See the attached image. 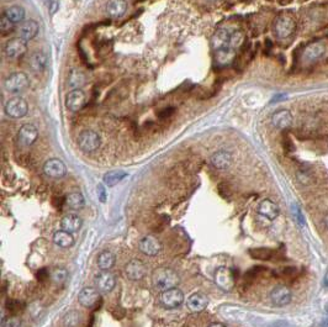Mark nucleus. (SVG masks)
Listing matches in <instances>:
<instances>
[{
  "label": "nucleus",
  "instance_id": "nucleus-37",
  "mask_svg": "<svg viewBox=\"0 0 328 327\" xmlns=\"http://www.w3.org/2000/svg\"><path fill=\"white\" fill-rule=\"evenodd\" d=\"M22 304L19 300H15V299H7L6 303H5V309L7 310V313L12 314V315H16L17 313L21 311Z\"/></svg>",
  "mask_w": 328,
  "mask_h": 327
},
{
  "label": "nucleus",
  "instance_id": "nucleus-13",
  "mask_svg": "<svg viewBox=\"0 0 328 327\" xmlns=\"http://www.w3.org/2000/svg\"><path fill=\"white\" fill-rule=\"evenodd\" d=\"M327 49L326 42L320 40V41H314L310 45H307L306 48L304 49V59L307 62H314L321 58Z\"/></svg>",
  "mask_w": 328,
  "mask_h": 327
},
{
  "label": "nucleus",
  "instance_id": "nucleus-42",
  "mask_svg": "<svg viewBox=\"0 0 328 327\" xmlns=\"http://www.w3.org/2000/svg\"><path fill=\"white\" fill-rule=\"evenodd\" d=\"M296 268H294V267H290V268H284V271H282V274L286 277H291L294 276L295 273H296Z\"/></svg>",
  "mask_w": 328,
  "mask_h": 327
},
{
  "label": "nucleus",
  "instance_id": "nucleus-40",
  "mask_svg": "<svg viewBox=\"0 0 328 327\" xmlns=\"http://www.w3.org/2000/svg\"><path fill=\"white\" fill-rule=\"evenodd\" d=\"M49 276H51V274H49V272L47 271V268L39 269V272L36 273L37 280H40V281H45L46 279H48Z\"/></svg>",
  "mask_w": 328,
  "mask_h": 327
},
{
  "label": "nucleus",
  "instance_id": "nucleus-43",
  "mask_svg": "<svg viewBox=\"0 0 328 327\" xmlns=\"http://www.w3.org/2000/svg\"><path fill=\"white\" fill-rule=\"evenodd\" d=\"M286 99H287L286 94H278V95H275L274 98L272 99V103H278V101L286 100Z\"/></svg>",
  "mask_w": 328,
  "mask_h": 327
},
{
  "label": "nucleus",
  "instance_id": "nucleus-6",
  "mask_svg": "<svg viewBox=\"0 0 328 327\" xmlns=\"http://www.w3.org/2000/svg\"><path fill=\"white\" fill-rule=\"evenodd\" d=\"M27 49V41L22 40L21 37H15L9 40L4 46V53L7 58L16 59L25 54Z\"/></svg>",
  "mask_w": 328,
  "mask_h": 327
},
{
  "label": "nucleus",
  "instance_id": "nucleus-32",
  "mask_svg": "<svg viewBox=\"0 0 328 327\" xmlns=\"http://www.w3.org/2000/svg\"><path fill=\"white\" fill-rule=\"evenodd\" d=\"M69 86L73 89H81L85 84V76L79 69H72L68 78Z\"/></svg>",
  "mask_w": 328,
  "mask_h": 327
},
{
  "label": "nucleus",
  "instance_id": "nucleus-3",
  "mask_svg": "<svg viewBox=\"0 0 328 327\" xmlns=\"http://www.w3.org/2000/svg\"><path fill=\"white\" fill-rule=\"evenodd\" d=\"M296 29V22L291 16L281 15L274 22V34L278 39L284 40L291 36Z\"/></svg>",
  "mask_w": 328,
  "mask_h": 327
},
{
  "label": "nucleus",
  "instance_id": "nucleus-4",
  "mask_svg": "<svg viewBox=\"0 0 328 327\" xmlns=\"http://www.w3.org/2000/svg\"><path fill=\"white\" fill-rule=\"evenodd\" d=\"M100 136L93 130H84L78 137V146L85 153H92L100 147Z\"/></svg>",
  "mask_w": 328,
  "mask_h": 327
},
{
  "label": "nucleus",
  "instance_id": "nucleus-36",
  "mask_svg": "<svg viewBox=\"0 0 328 327\" xmlns=\"http://www.w3.org/2000/svg\"><path fill=\"white\" fill-rule=\"evenodd\" d=\"M68 278V273L64 268H57L54 269L51 273V279L52 281H54L56 284H62L67 280Z\"/></svg>",
  "mask_w": 328,
  "mask_h": 327
},
{
  "label": "nucleus",
  "instance_id": "nucleus-33",
  "mask_svg": "<svg viewBox=\"0 0 328 327\" xmlns=\"http://www.w3.org/2000/svg\"><path fill=\"white\" fill-rule=\"evenodd\" d=\"M249 256L253 259L259 261H270L274 257V252L270 248H252L249 249Z\"/></svg>",
  "mask_w": 328,
  "mask_h": 327
},
{
  "label": "nucleus",
  "instance_id": "nucleus-49",
  "mask_svg": "<svg viewBox=\"0 0 328 327\" xmlns=\"http://www.w3.org/2000/svg\"><path fill=\"white\" fill-rule=\"evenodd\" d=\"M326 226H327V229H328V215L326 216Z\"/></svg>",
  "mask_w": 328,
  "mask_h": 327
},
{
  "label": "nucleus",
  "instance_id": "nucleus-20",
  "mask_svg": "<svg viewBox=\"0 0 328 327\" xmlns=\"http://www.w3.org/2000/svg\"><path fill=\"white\" fill-rule=\"evenodd\" d=\"M211 164L219 171H225L232 164V154L229 151H217L211 156Z\"/></svg>",
  "mask_w": 328,
  "mask_h": 327
},
{
  "label": "nucleus",
  "instance_id": "nucleus-5",
  "mask_svg": "<svg viewBox=\"0 0 328 327\" xmlns=\"http://www.w3.org/2000/svg\"><path fill=\"white\" fill-rule=\"evenodd\" d=\"M5 114L12 119H21L29 111V105L26 101L20 96H15V98L9 99L4 105Z\"/></svg>",
  "mask_w": 328,
  "mask_h": 327
},
{
  "label": "nucleus",
  "instance_id": "nucleus-18",
  "mask_svg": "<svg viewBox=\"0 0 328 327\" xmlns=\"http://www.w3.org/2000/svg\"><path fill=\"white\" fill-rule=\"evenodd\" d=\"M230 39H231V32L229 30L225 29V27L219 29L211 37V47L216 52L222 51V49L229 47Z\"/></svg>",
  "mask_w": 328,
  "mask_h": 327
},
{
  "label": "nucleus",
  "instance_id": "nucleus-9",
  "mask_svg": "<svg viewBox=\"0 0 328 327\" xmlns=\"http://www.w3.org/2000/svg\"><path fill=\"white\" fill-rule=\"evenodd\" d=\"M44 173L47 177L53 179H59L66 176L67 168L66 164L58 158H51L45 162L44 164Z\"/></svg>",
  "mask_w": 328,
  "mask_h": 327
},
{
  "label": "nucleus",
  "instance_id": "nucleus-41",
  "mask_svg": "<svg viewBox=\"0 0 328 327\" xmlns=\"http://www.w3.org/2000/svg\"><path fill=\"white\" fill-rule=\"evenodd\" d=\"M97 196H99V200L101 201V203L106 201V191H105L104 186H101V184L97 186Z\"/></svg>",
  "mask_w": 328,
  "mask_h": 327
},
{
  "label": "nucleus",
  "instance_id": "nucleus-21",
  "mask_svg": "<svg viewBox=\"0 0 328 327\" xmlns=\"http://www.w3.org/2000/svg\"><path fill=\"white\" fill-rule=\"evenodd\" d=\"M279 206L274 203V201L269 200V199H265L258 206V214L262 215L263 218L268 220H275L279 216Z\"/></svg>",
  "mask_w": 328,
  "mask_h": 327
},
{
  "label": "nucleus",
  "instance_id": "nucleus-39",
  "mask_svg": "<svg viewBox=\"0 0 328 327\" xmlns=\"http://www.w3.org/2000/svg\"><path fill=\"white\" fill-rule=\"evenodd\" d=\"M0 26H1V34L6 35L9 32L12 31V27H14V24L5 16L4 14L1 15V21H0Z\"/></svg>",
  "mask_w": 328,
  "mask_h": 327
},
{
  "label": "nucleus",
  "instance_id": "nucleus-23",
  "mask_svg": "<svg viewBox=\"0 0 328 327\" xmlns=\"http://www.w3.org/2000/svg\"><path fill=\"white\" fill-rule=\"evenodd\" d=\"M126 0H109L106 4V12L111 19H119L126 12Z\"/></svg>",
  "mask_w": 328,
  "mask_h": 327
},
{
  "label": "nucleus",
  "instance_id": "nucleus-30",
  "mask_svg": "<svg viewBox=\"0 0 328 327\" xmlns=\"http://www.w3.org/2000/svg\"><path fill=\"white\" fill-rule=\"evenodd\" d=\"M127 173L124 171H111L107 172L106 174L104 176L102 181H104V184L107 187H114L116 184H119L120 182L122 181L124 178H126Z\"/></svg>",
  "mask_w": 328,
  "mask_h": 327
},
{
  "label": "nucleus",
  "instance_id": "nucleus-29",
  "mask_svg": "<svg viewBox=\"0 0 328 327\" xmlns=\"http://www.w3.org/2000/svg\"><path fill=\"white\" fill-rule=\"evenodd\" d=\"M115 264V254L110 251H102L97 256V266L101 271H109Z\"/></svg>",
  "mask_w": 328,
  "mask_h": 327
},
{
  "label": "nucleus",
  "instance_id": "nucleus-8",
  "mask_svg": "<svg viewBox=\"0 0 328 327\" xmlns=\"http://www.w3.org/2000/svg\"><path fill=\"white\" fill-rule=\"evenodd\" d=\"M39 137V130L32 124H25L20 127L17 132L16 141L21 147H29L35 143V141Z\"/></svg>",
  "mask_w": 328,
  "mask_h": 327
},
{
  "label": "nucleus",
  "instance_id": "nucleus-10",
  "mask_svg": "<svg viewBox=\"0 0 328 327\" xmlns=\"http://www.w3.org/2000/svg\"><path fill=\"white\" fill-rule=\"evenodd\" d=\"M292 299V293L287 286L277 285L270 291V300L275 306H286Z\"/></svg>",
  "mask_w": 328,
  "mask_h": 327
},
{
  "label": "nucleus",
  "instance_id": "nucleus-25",
  "mask_svg": "<svg viewBox=\"0 0 328 327\" xmlns=\"http://www.w3.org/2000/svg\"><path fill=\"white\" fill-rule=\"evenodd\" d=\"M209 304L206 296L201 293H195L189 296L187 299V308L192 311V313H200V311L205 310Z\"/></svg>",
  "mask_w": 328,
  "mask_h": 327
},
{
  "label": "nucleus",
  "instance_id": "nucleus-27",
  "mask_svg": "<svg viewBox=\"0 0 328 327\" xmlns=\"http://www.w3.org/2000/svg\"><path fill=\"white\" fill-rule=\"evenodd\" d=\"M53 242L54 244H57V246L61 247V248H69V247L73 246L74 238L71 232L61 230V231H57L56 234H53Z\"/></svg>",
  "mask_w": 328,
  "mask_h": 327
},
{
  "label": "nucleus",
  "instance_id": "nucleus-50",
  "mask_svg": "<svg viewBox=\"0 0 328 327\" xmlns=\"http://www.w3.org/2000/svg\"><path fill=\"white\" fill-rule=\"evenodd\" d=\"M326 311H327V313H328V303L326 304Z\"/></svg>",
  "mask_w": 328,
  "mask_h": 327
},
{
  "label": "nucleus",
  "instance_id": "nucleus-24",
  "mask_svg": "<svg viewBox=\"0 0 328 327\" xmlns=\"http://www.w3.org/2000/svg\"><path fill=\"white\" fill-rule=\"evenodd\" d=\"M29 66L35 73H42L47 68V56L44 52H35L30 57Z\"/></svg>",
  "mask_w": 328,
  "mask_h": 327
},
{
  "label": "nucleus",
  "instance_id": "nucleus-22",
  "mask_svg": "<svg viewBox=\"0 0 328 327\" xmlns=\"http://www.w3.org/2000/svg\"><path fill=\"white\" fill-rule=\"evenodd\" d=\"M39 30L40 26L35 20H26L20 25L19 36L25 41H30V40L36 37V35L39 34Z\"/></svg>",
  "mask_w": 328,
  "mask_h": 327
},
{
  "label": "nucleus",
  "instance_id": "nucleus-51",
  "mask_svg": "<svg viewBox=\"0 0 328 327\" xmlns=\"http://www.w3.org/2000/svg\"><path fill=\"white\" fill-rule=\"evenodd\" d=\"M211 1H215V0H211Z\"/></svg>",
  "mask_w": 328,
  "mask_h": 327
},
{
  "label": "nucleus",
  "instance_id": "nucleus-44",
  "mask_svg": "<svg viewBox=\"0 0 328 327\" xmlns=\"http://www.w3.org/2000/svg\"><path fill=\"white\" fill-rule=\"evenodd\" d=\"M57 9H58V0H53L51 2V14H54Z\"/></svg>",
  "mask_w": 328,
  "mask_h": 327
},
{
  "label": "nucleus",
  "instance_id": "nucleus-12",
  "mask_svg": "<svg viewBox=\"0 0 328 327\" xmlns=\"http://www.w3.org/2000/svg\"><path fill=\"white\" fill-rule=\"evenodd\" d=\"M95 285L101 293H110L116 285V279L109 271H101L95 276Z\"/></svg>",
  "mask_w": 328,
  "mask_h": 327
},
{
  "label": "nucleus",
  "instance_id": "nucleus-28",
  "mask_svg": "<svg viewBox=\"0 0 328 327\" xmlns=\"http://www.w3.org/2000/svg\"><path fill=\"white\" fill-rule=\"evenodd\" d=\"M2 14H4L14 25L19 24V22H22L25 19L24 7L19 6V5H14V6L7 7Z\"/></svg>",
  "mask_w": 328,
  "mask_h": 327
},
{
  "label": "nucleus",
  "instance_id": "nucleus-45",
  "mask_svg": "<svg viewBox=\"0 0 328 327\" xmlns=\"http://www.w3.org/2000/svg\"><path fill=\"white\" fill-rule=\"evenodd\" d=\"M272 327H287V323H285V321H277V323L273 324Z\"/></svg>",
  "mask_w": 328,
  "mask_h": 327
},
{
  "label": "nucleus",
  "instance_id": "nucleus-19",
  "mask_svg": "<svg viewBox=\"0 0 328 327\" xmlns=\"http://www.w3.org/2000/svg\"><path fill=\"white\" fill-rule=\"evenodd\" d=\"M292 120L291 112L286 109H280L272 115V124L280 130L289 129L292 125Z\"/></svg>",
  "mask_w": 328,
  "mask_h": 327
},
{
  "label": "nucleus",
  "instance_id": "nucleus-1",
  "mask_svg": "<svg viewBox=\"0 0 328 327\" xmlns=\"http://www.w3.org/2000/svg\"><path fill=\"white\" fill-rule=\"evenodd\" d=\"M179 276L177 272L169 268H159L157 269L152 277V281H153L154 288L158 289L161 291H165L168 289L177 288L178 283H179Z\"/></svg>",
  "mask_w": 328,
  "mask_h": 327
},
{
  "label": "nucleus",
  "instance_id": "nucleus-26",
  "mask_svg": "<svg viewBox=\"0 0 328 327\" xmlns=\"http://www.w3.org/2000/svg\"><path fill=\"white\" fill-rule=\"evenodd\" d=\"M82 219L78 215H74V214H67L64 215L61 220V227L62 230L67 232H77L82 227Z\"/></svg>",
  "mask_w": 328,
  "mask_h": 327
},
{
  "label": "nucleus",
  "instance_id": "nucleus-17",
  "mask_svg": "<svg viewBox=\"0 0 328 327\" xmlns=\"http://www.w3.org/2000/svg\"><path fill=\"white\" fill-rule=\"evenodd\" d=\"M100 300V294L99 290H96L95 288L92 286H87V288H83L81 293L78 294V301L82 306L84 308H93L97 301Z\"/></svg>",
  "mask_w": 328,
  "mask_h": 327
},
{
  "label": "nucleus",
  "instance_id": "nucleus-34",
  "mask_svg": "<svg viewBox=\"0 0 328 327\" xmlns=\"http://www.w3.org/2000/svg\"><path fill=\"white\" fill-rule=\"evenodd\" d=\"M243 41H244L243 32L239 31V30H237V31L232 32L231 34V39H230V44H229V47H227V48L232 52H236L237 49L242 46Z\"/></svg>",
  "mask_w": 328,
  "mask_h": 327
},
{
  "label": "nucleus",
  "instance_id": "nucleus-16",
  "mask_svg": "<svg viewBox=\"0 0 328 327\" xmlns=\"http://www.w3.org/2000/svg\"><path fill=\"white\" fill-rule=\"evenodd\" d=\"M85 100H87V98H85V94L82 89H73L67 95L66 105L68 110L77 112L82 110L83 106L85 105Z\"/></svg>",
  "mask_w": 328,
  "mask_h": 327
},
{
  "label": "nucleus",
  "instance_id": "nucleus-47",
  "mask_svg": "<svg viewBox=\"0 0 328 327\" xmlns=\"http://www.w3.org/2000/svg\"><path fill=\"white\" fill-rule=\"evenodd\" d=\"M325 286H327V288H328V272H327V273L326 274H325Z\"/></svg>",
  "mask_w": 328,
  "mask_h": 327
},
{
  "label": "nucleus",
  "instance_id": "nucleus-2",
  "mask_svg": "<svg viewBox=\"0 0 328 327\" xmlns=\"http://www.w3.org/2000/svg\"><path fill=\"white\" fill-rule=\"evenodd\" d=\"M30 86L29 77L24 72H15L11 73L4 82V87L9 93L19 94L26 91Z\"/></svg>",
  "mask_w": 328,
  "mask_h": 327
},
{
  "label": "nucleus",
  "instance_id": "nucleus-48",
  "mask_svg": "<svg viewBox=\"0 0 328 327\" xmlns=\"http://www.w3.org/2000/svg\"><path fill=\"white\" fill-rule=\"evenodd\" d=\"M321 327H328V319H325V320L322 321Z\"/></svg>",
  "mask_w": 328,
  "mask_h": 327
},
{
  "label": "nucleus",
  "instance_id": "nucleus-31",
  "mask_svg": "<svg viewBox=\"0 0 328 327\" xmlns=\"http://www.w3.org/2000/svg\"><path fill=\"white\" fill-rule=\"evenodd\" d=\"M84 198H83L82 194L78 193V191L68 194L66 198V204L72 210H81L83 206H84Z\"/></svg>",
  "mask_w": 328,
  "mask_h": 327
},
{
  "label": "nucleus",
  "instance_id": "nucleus-14",
  "mask_svg": "<svg viewBox=\"0 0 328 327\" xmlns=\"http://www.w3.org/2000/svg\"><path fill=\"white\" fill-rule=\"evenodd\" d=\"M139 249L146 256L153 257L161 252L162 244L154 236H144L143 238L140 239Z\"/></svg>",
  "mask_w": 328,
  "mask_h": 327
},
{
  "label": "nucleus",
  "instance_id": "nucleus-38",
  "mask_svg": "<svg viewBox=\"0 0 328 327\" xmlns=\"http://www.w3.org/2000/svg\"><path fill=\"white\" fill-rule=\"evenodd\" d=\"M21 323H20V319H17L16 316H7L1 320V327H20Z\"/></svg>",
  "mask_w": 328,
  "mask_h": 327
},
{
  "label": "nucleus",
  "instance_id": "nucleus-11",
  "mask_svg": "<svg viewBox=\"0 0 328 327\" xmlns=\"http://www.w3.org/2000/svg\"><path fill=\"white\" fill-rule=\"evenodd\" d=\"M215 283L222 289V290L230 291L234 286V276L231 269L221 267L215 273Z\"/></svg>",
  "mask_w": 328,
  "mask_h": 327
},
{
  "label": "nucleus",
  "instance_id": "nucleus-46",
  "mask_svg": "<svg viewBox=\"0 0 328 327\" xmlns=\"http://www.w3.org/2000/svg\"><path fill=\"white\" fill-rule=\"evenodd\" d=\"M207 327H226L224 325V324H220V323H215V324H211V325L210 326H207Z\"/></svg>",
  "mask_w": 328,
  "mask_h": 327
},
{
  "label": "nucleus",
  "instance_id": "nucleus-35",
  "mask_svg": "<svg viewBox=\"0 0 328 327\" xmlns=\"http://www.w3.org/2000/svg\"><path fill=\"white\" fill-rule=\"evenodd\" d=\"M81 321V315L77 311H69L64 316V326L66 327H77Z\"/></svg>",
  "mask_w": 328,
  "mask_h": 327
},
{
  "label": "nucleus",
  "instance_id": "nucleus-7",
  "mask_svg": "<svg viewBox=\"0 0 328 327\" xmlns=\"http://www.w3.org/2000/svg\"><path fill=\"white\" fill-rule=\"evenodd\" d=\"M161 303L164 308L167 309H177L184 303V294L180 289L178 288H172L168 289V290L162 291L161 296Z\"/></svg>",
  "mask_w": 328,
  "mask_h": 327
},
{
  "label": "nucleus",
  "instance_id": "nucleus-15",
  "mask_svg": "<svg viewBox=\"0 0 328 327\" xmlns=\"http://www.w3.org/2000/svg\"><path fill=\"white\" fill-rule=\"evenodd\" d=\"M125 274L130 280H140L146 276V266L139 259H132L125 267Z\"/></svg>",
  "mask_w": 328,
  "mask_h": 327
}]
</instances>
